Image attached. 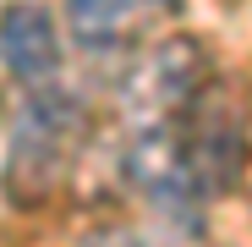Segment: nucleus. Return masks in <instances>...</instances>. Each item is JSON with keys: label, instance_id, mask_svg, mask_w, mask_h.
<instances>
[{"label": "nucleus", "instance_id": "f257e3e1", "mask_svg": "<svg viewBox=\"0 0 252 247\" xmlns=\"http://www.w3.org/2000/svg\"><path fill=\"white\" fill-rule=\"evenodd\" d=\"M82 143H88V110L71 94H61L55 82L22 88V105L11 115V187L22 198L50 192L55 181H66Z\"/></svg>", "mask_w": 252, "mask_h": 247}, {"label": "nucleus", "instance_id": "f03ea898", "mask_svg": "<svg viewBox=\"0 0 252 247\" xmlns=\"http://www.w3.org/2000/svg\"><path fill=\"white\" fill-rule=\"evenodd\" d=\"M0 66H6L22 88H44L61 77V28L50 6L38 0H11L0 11Z\"/></svg>", "mask_w": 252, "mask_h": 247}, {"label": "nucleus", "instance_id": "7ed1b4c3", "mask_svg": "<svg viewBox=\"0 0 252 247\" xmlns=\"http://www.w3.org/2000/svg\"><path fill=\"white\" fill-rule=\"evenodd\" d=\"M164 17H181V0H66V28L82 44H126Z\"/></svg>", "mask_w": 252, "mask_h": 247}, {"label": "nucleus", "instance_id": "20e7f679", "mask_svg": "<svg viewBox=\"0 0 252 247\" xmlns=\"http://www.w3.org/2000/svg\"><path fill=\"white\" fill-rule=\"evenodd\" d=\"M77 247H143V236L126 225H94L88 236H77Z\"/></svg>", "mask_w": 252, "mask_h": 247}]
</instances>
